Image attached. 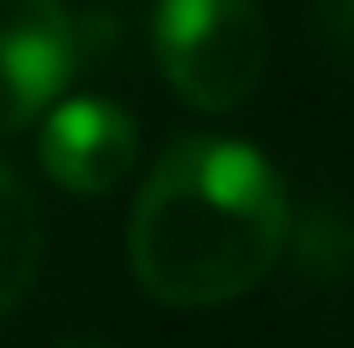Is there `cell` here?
<instances>
[{
  "mask_svg": "<svg viewBox=\"0 0 354 348\" xmlns=\"http://www.w3.org/2000/svg\"><path fill=\"white\" fill-rule=\"evenodd\" d=\"M290 232L285 180L256 145L192 134L157 157L128 221V261L145 296L221 308L273 273Z\"/></svg>",
  "mask_w": 354,
  "mask_h": 348,
  "instance_id": "obj_1",
  "label": "cell"
},
{
  "mask_svg": "<svg viewBox=\"0 0 354 348\" xmlns=\"http://www.w3.org/2000/svg\"><path fill=\"white\" fill-rule=\"evenodd\" d=\"M157 70L192 110H232L268 70V23L256 0H157L151 12Z\"/></svg>",
  "mask_w": 354,
  "mask_h": 348,
  "instance_id": "obj_2",
  "label": "cell"
},
{
  "mask_svg": "<svg viewBox=\"0 0 354 348\" xmlns=\"http://www.w3.org/2000/svg\"><path fill=\"white\" fill-rule=\"evenodd\" d=\"M76 70V23L58 0H0V134L47 116Z\"/></svg>",
  "mask_w": 354,
  "mask_h": 348,
  "instance_id": "obj_3",
  "label": "cell"
},
{
  "mask_svg": "<svg viewBox=\"0 0 354 348\" xmlns=\"http://www.w3.org/2000/svg\"><path fill=\"white\" fill-rule=\"evenodd\" d=\"M134 157H140V128L111 99H64L41 122V168L76 197H99L122 186Z\"/></svg>",
  "mask_w": 354,
  "mask_h": 348,
  "instance_id": "obj_4",
  "label": "cell"
},
{
  "mask_svg": "<svg viewBox=\"0 0 354 348\" xmlns=\"http://www.w3.org/2000/svg\"><path fill=\"white\" fill-rule=\"evenodd\" d=\"M41 267V215L29 186L0 163V319L24 302V290L35 284Z\"/></svg>",
  "mask_w": 354,
  "mask_h": 348,
  "instance_id": "obj_5",
  "label": "cell"
},
{
  "mask_svg": "<svg viewBox=\"0 0 354 348\" xmlns=\"http://www.w3.org/2000/svg\"><path fill=\"white\" fill-rule=\"evenodd\" d=\"M302 6H308V29H314L319 52L354 76V0H302Z\"/></svg>",
  "mask_w": 354,
  "mask_h": 348,
  "instance_id": "obj_6",
  "label": "cell"
}]
</instances>
